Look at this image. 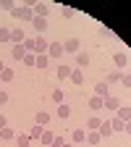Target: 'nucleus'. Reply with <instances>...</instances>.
Here are the masks:
<instances>
[{
    "label": "nucleus",
    "mask_w": 131,
    "mask_h": 147,
    "mask_svg": "<svg viewBox=\"0 0 131 147\" xmlns=\"http://www.w3.org/2000/svg\"><path fill=\"white\" fill-rule=\"evenodd\" d=\"M11 16H13V18H18V21H24V24H32V21H34V11H32V5H29V3L16 5V11H13Z\"/></svg>",
    "instance_id": "nucleus-1"
},
{
    "label": "nucleus",
    "mask_w": 131,
    "mask_h": 147,
    "mask_svg": "<svg viewBox=\"0 0 131 147\" xmlns=\"http://www.w3.org/2000/svg\"><path fill=\"white\" fill-rule=\"evenodd\" d=\"M47 47H50L47 37H45V34H37V37H34V55H42V53H47Z\"/></svg>",
    "instance_id": "nucleus-2"
},
{
    "label": "nucleus",
    "mask_w": 131,
    "mask_h": 147,
    "mask_svg": "<svg viewBox=\"0 0 131 147\" xmlns=\"http://www.w3.org/2000/svg\"><path fill=\"white\" fill-rule=\"evenodd\" d=\"M47 58H50V61L63 58V42H50V47H47Z\"/></svg>",
    "instance_id": "nucleus-3"
},
{
    "label": "nucleus",
    "mask_w": 131,
    "mask_h": 147,
    "mask_svg": "<svg viewBox=\"0 0 131 147\" xmlns=\"http://www.w3.org/2000/svg\"><path fill=\"white\" fill-rule=\"evenodd\" d=\"M24 40H26V32H24L21 26L11 29V45H24Z\"/></svg>",
    "instance_id": "nucleus-4"
},
{
    "label": "nucleus",
    "mask_w": 131,
    "mask_h": 147,
    "mask_svg": "<svg viewBox=\"0 0 131 147\" xmlns=\"http://www.w3.org/2000/svg\"><path fill=\"white\" fill-rule=\"evenodd\" d=\"M102 108H105V110H118V108H121V100H118L116 95H107V97L102 100Z\"/></svg>",
    "instance_id": "nucleus-5"
},
{
    "label": "nucleus",
    "mask_w": 131,
    "mask_h": 147,
    "mask_svg": "<svg viewBox=\"0 0 131 147\" xmlns=\"http://www.w3.org/2000/svg\"><path fill=\"white\" fill-rule=\"evenodd\" d=\"M32 11H34V16L47 18V13H50V5H47V3H32Z\"/></svg>",
    "instance_id": "nucleus-6"
},
{
    "label": "nucleus",
    "mask_w": 131,
    "mask_h": 147,
    "mask_svg": "<svg viewBox=\"0 0 131 147\" xmlns=\"http://www.w3.org/2000/svg\"><path fill=\"white\" fill-rule=\"evenodd\" d=\"M97 134H100L102 139H107V137H113V126H110V118H105V121L100 123V129H97Z\"/></svg>",
    "instance_id": "nucleus-7"
},
{
    "label": "nucleus",
    "mask_w": 131,
    "mask_h": 147,
    "mask_svg": "<svg viewBox=\"0 0 131 147\" xmlns=\"http://www.w3.org/2000/svg\"><path fill=\"white\" fill-rule=\"evenodd\" d=\"M79 45H81V42L76 40V37H71V40L63 42V53H73V55H76V53H79Z\"/></svg>",
    "instance_id": "nucleus-8"
},
{
    "label": "nucleus",
    "mask_w": 131,
    "mask_h": 147,
    "mask_svg": "<svg viewBox=\"0 0 131 147\" xmlns=\"http://www.w3.org/2000/svg\"><path fill=\"white\" fill-rule=\"evenodd\" d=\"M71 71H73V66H66V63H58V79L60 82H66V79H71Z\"/></svg>",
    "instance_id": "nucleus-9"
},
{
    "label": "nucleus",
    "mask_w": 131,
    "mask_h": 147,
    "mask_svg": "<svg viewBox=\"0 0 131 147\" xmlns=\"http://www.w3.org/2000/svg\"><path fill=\"white\" fill-rule=\"evenodd\" d=\"M32 26H34V32H37V34H45V32H47V18H40V16H34Z\"/></svg>",
    "instance_id": "nucleus-10"
},
{
    "label": "nucleus",
    "mask_w": 131,
    "mask_h": 147,
    "mask_svg": "<svg viewBox=\"0 0 131 147\" xmlns=\"http://www.w3.org/2000/svg\"><path fill=\"white\" fill-rule=\"evenodd\" d=\"M34 123H37V126H47V123H50V113H47V110H37Z\"/></svg>",
    "instance_id": "nucleus-11"
},
{
    "label": "nucleus",
    "mask_w": 131,
    "mask_h": 147,
    "mask_svg": "<svg viewBox=\"0 0 131 147\" xmlns=\"http://www.w3.org/2000/svg\"><path fill=\"white\" fill-rule=\"evenodd\" d=\"M107 95H110V87H107L105 82H100V84H95V97H102V100H105Z\"/></svg>",
    "instance_id": "nucleus-12"
},
{
    "label": "nucleus",
    "mask_w": 131,
    "mask_h": 147,
    "mask_svg": "<svg viewBox=\"0 0 131 147\" xmlns=\"http://www.w3.org/2000/svg\"><path fill=\"white\" fill-rule=\"evenodd\" d=\"M71 142H87V129H73L71 131Z\"/></svg>",
    "instance_id": "nucleus-13"
},
{
    "label": "nucleus",
    "mask_w": 131,
    "mask_h": 147,
    "mask_svg": "<svg viewBox=\"0 0 131 147\" xmlns=\"http://www.w3.org/2000/svg\"><path fill=\"white\" fill-rule=\"evenodd\" d=\"M55 116H58L60 121H66V118L71 116V108H68L66 102H60V105H58V110H55Z\"/></svg>",
    "instance_id": "nucleus-14"
},
{
    "label": "nucleus",
    "mask_w": 131,
    "mask_h": 147,
    "mask_svg": "<svg viewBox=\"0 0 131 147\" xmlns=\"http://www.w3.org/2000/svg\"><path fill=\"white\" fill-rule=\"evenodd\" d=\"M113 63H116L118 68H126V66H128V58H126V53H116V55H113Z\"/></svg>",
    "instance_id": "nucleus-15"
},
{
    "label": "nucleus",
    "mask_w": 131,
    "mask_h": 147,
    "mask_svg": "<svg viewBox=\"0 0 131 147\" xmlns=\"http://www.w3.org/2000/svg\"><path fill=\"white\" fill-rule=\"evenodd\" d=\"M71 82H73V84H84V71L73 66V71H71Z\"/></svg>",
    "instance_id": "nucleus-16"
},
{
    "label": "nucleus",
    "mask_w": 131,
    "mask_h": 147,
    "mask_svg": "<svg viewBox=\"0 0 131 147\" xmlns=\"http://www.w3.org/2000/svg\"><path fill=\"white\" fill-rule=\"evenodd\" d=\"M121 76H123L121 71H110L107 76H105V84H107V87H110V84H118V82H121Z\"/></svg>",
    "instance_id": "nucleus-17"
},
{
    "label": "nucleus",
    "mask_w": 131,
    "mask_h": 147,
    "mask_svg": "<svg viewBox=\"0 0 131 147\" xmlns=\"http://www.w3.org/2000/svg\"><path fill=\"white\" fill-rule=\"evenodd\" d=\"M11 55H13V58H16V61H24V55H26V50H24V45H13V47H11Z\"/></svg>",
    "instance_id": "nucleus-18"
},
{
    "label": "nucleus",
    "mask_w": 131,
    "mask_h": 147,
    "mask_svg": "<svg viewBox=\"0 0 131 147\" xmlns=\"http://www.w3.org/2000/svg\"><path fill=\"white\" fill-rule=\"evenodd\" d=\"M100 123H102V118H100V116H92V118L87 121V131H97Z\"/></svg>",
    "instance_id": "nucleus-19"
},
{
    "label": "nucleus",
    "mask_w": 131,
    "mask_h": 147,
    "mask_svg": "<svg viewBox=\"0 0 131 147\" xmlns=\"http://www.w3.org/2000/svg\"><path fill=\"white\" fill-rule=\"evenodd\" d=\"M84 66H89V55L87 53H76V68L84 71Z\"/></svg>",
    "instance_id": "nucleus-20"
},
{
    "label": "nucleus",
    "mask_w": 131,
    "mask_h": 147,
    "mask_svg": "<svg viewBox=\"0 0 131 147\" xmlns=\"http://www.w3.org/2000/svg\"><path fill=\"white\" fill-rule=\"evenodd\" d=\"M42 131H45V126H37V123H34V126L29 129V139H32V142H34V139H40Z\"/></svg>",
    "instance_id": "nucleus-21"
},
{
    "label": "nucleus",
    "mask_w": 131,
    "mask_h": 147,
    "mask_svg": "<svg viewBox=\"0 0 131 147\" xmlns=\"http://www.w3.org/2000/svg\"><path fill=\"white\" fill-rule=\"evenodd\" d=\"M110 126H113V134H116V131H123V129H126V123H123L118 116H113V118H110Z\"/></svg>",
    "instance_id": "nucleus-22"
},
{
    "label": "nucleus",
    "mask_w": 131,
    "mask_h": 147,
    "mask_svg": "<svg viewBox=\"0 0 131 147\" xmlns=\"http://www.w3.org/2000/svg\"><path fill=\"white\" fill-rule=\"evenodd\" d=\"M116 116H118L123 123H126V121H131V108H118V110H116Z\"/></svg>",
    "instance_id": "nucleus-23"
},
{
    "label": "nucleus",
    "mask_w": 131,
    "mask_h": 147,
    "mask_svg": "<svg viewBox=\"0 0 131 147\" xmlns=\"http://www.w3.org/2000/svg\"><path fill=\"white\" fill-rule=\"evenodd\" d=\"M47 63H50V58H47V53H42V55H37V61H34V66H37V68H47Z\"/></svg>",
    "instance_id": "nucleus-24"
},
{
    "label": "nucleus",
    "mask_w": 131,
    "mask_h": 147,
    "mask_svg": "<svg viewBox=\"0 0 131 147\" xmlns=\"http://www.w3.org/2000/svg\"><path fill=\"white\" fill-rule=\"evenodd\" d=\"M0 139H5V142H11V139H16V131H13V129H0Z\"/></svg>",
    "instance_id": "nucleus-25"
},
{
    "label": "nucleus",
    "mask_w": 131,
    "mask_h": 147,
    "mask_svg": "<svg viewBox=\"0 0 131 147\" xmlns=\"http://www.w3.org/2000/svg\"><path fill=\"white\" fill-rule=\"evenodd\" d=\"M13 76H16L13 68H8V66H5V68H3V74H0V82H3V84H5V82H13Z\"/></svg>",
    "instance_id": "nucleus-26"
},
{
    "label": "nucleus",
    "mask_w": 131,
    "mask_h": 147,
    "mask_svg": "<svg viewBox=\"0 0 131 147\" xmlns=\"http://www.w3.org/2000/svg\"><path fill=\"white\" fill-rule=\"evenodd\" d=\"M89 108L95 110V113H97V110H102V97H95V95H92V97H89Z\"/></svg>",
    "instance_id": "nucleus-27"
},
{
    "label": "nucleus",
    "mask_w": 131,
    "mask_h": 147,
    "mask_svg": "<svg viewBox=\"0 0 131 147\" xmlns=\"http://www.w3.org/2000/svg\"><path fill=\"white\" fill-rule=\"evenodd\" d=\"M100 142H102V137L97 131H87V144H100Z\"/></svg>",
    "instance_id": "nucleus-28"
},
{
    "label": "nucleus",
    "mask_w": 131,
    "mask_h": 147,
    "mask_svg": "<svg viewBox=\"0 0 131 147\" xmlns=\"http://www.w3.org/2000/svg\"><path fill=\"white\" fill-rule=\"evenodd\" d=\"M16 144H18V147H29V144H32L29 134H16Z\"/></svg>",
    "instance_id": "nucleus-29"
},
{
    "label": "nucleus",
    "mask_w": 131,
    "mask_h": 147,
    "mask_svg": "<svg viewBox=\"0 0 131 147\" xmlns=\"http://www.w3.org/2000/svg\"><path fill=\"white\" fill-rule=\"evenodd\" d=\"M8 42H11V29L0 26V45H8Z\"/></svg>",
    "instance_id": "nucleus-30"
},
{
    "label": "nucleus",
    "mask_w": 131,
    "mask_h": 147,
    "mask_svg": "<svg viewBox=\"0 0 131 147\" xmlns=\"http://www.w3.org/2000/svg\"><path fill=\"white\" fill-rule=\"evenodd\" d=\"M0 11L13 13V11H16V3H13V0H3V3H0Z\"/></svg>",
    "instance_id": "nucleus-31"
},
{
    "label": "nucleus",
    "mask_w": 131,
    "mask_h": 147,
    "mask_svg": "<svg viewBox=\"0 0 131 147\" xmlns=\"http://www.w3.org/2000/svg\"><path fill=\"white\" fill-rule=\"evenodd\" d=\"M52 139H55V134H52V131H47V129H45L42 137H40V142H42V144H52Z\"/></svg>",
    "instance_id": "nucleus-32"
},
{
    "label": "nucleus",
    "mask_w": 131,
    "mask_h": 147,
    "mask_svg": "<svg viewBox=\"0 0 131 147\" xmlns=\"http://www.w3.org/2000/svg\"><path fill=\"white\" fill-rule=\"evenodd\" d=\"M50 97H52V102H58V105H60V102H63V89H52V95H50Z\"/></svg>",
    "instance_id": "nucleus-33"
},
{
    "label": "nucleus",
    "mask_w": 131,
    "mask_h": 147,
    "mask_svg": "<svg viewBox=\"0 0 131 147\" xmlns=\"http://www.w3.org/2000/svg\"><path fill=\"white\" fill-rule=\"evenodd\" d=\"M73 13H76V11H73L71 5H63V8H60V16H63V18H71Z\"/></svg>",
    "instance_id": "nucleus-34"
},
{
    "label": "nucleus",
    "mask_w": 131,
    "mask_h": 147,
    "mask_svg": "<svg viewBox=\"0 0 131 147\" xmlns=\"http://www.w3.org/2000/svg\"><path fill=\"white\" fill-rule=\"evenodd\" d=\"M34 61H37L34 53H26V55H24V63H26V66H34Z\"/></svg>",
    "instance_id": "nucleus-35"
},
{
    "label": "nucleus",
    "mask_w": 131,
    "mask_h": 147,
    "mask_svg": "<svg viewBox=\"0 0 131 147\" xmlns=\"http://www.w3.org/2000/svg\"><path fill=\"white\" fill-rule=\"evenodd\" d=\"M121 84L123 87H131V74H123V76H121Z\"/></svg>",
    "instance_id": "nucleus-36"
},
{
    "label": "nucleus",
    "mask_w": 131,
    "mask_h": 147,
    "mask_svg": "<svg viewBox=\"0 0 131 147\" xmlns=\"http://www.w3.org/2000/svg\"><path fill=\"white\" fill-rule=\"evenodd\" d=\"M63 142H66V139H63V137H55V139H52V144H50V147H63Z\"/></svg>",
    "instance_id": "nucleus-37"
},
{
    "label": "nucleus",
    "mask_w": 131,
    "mask_h": 147,
    "mask_svg": "<svg viewBox=\"0 0 131 147\" xmlns=\"http://www.w3.org/2000/svg\"><path fill=\"white\" fill-rule=\"evenodd\" d=\"M100 37H113V32H110L107 26H100Z\"/></svg>",
    "instance_id": "nucleus-38"
},
{
    "label": "nucleus",
    "mask_w": 131,
    "mask_h": 147,
    "mask_svg": "<svg viewBox=\"0 0 131 147\" xmlns=\"http://www.w3.org/2000/svg\"><path fill=\"white\" fill-rule=\"evenodd\" d=\"M5 102H8V92L0 89V105H5Z\"/></svg>",
    "instance_id": "nucleus-39"
},
{
    "label": "nucleus",
    "mask_w": 131,
    "mask_h": 147,
    "mask_svg": "<svg viewBox=\"0 0 131 147\" xmlns=\"http://www.w3.org/2000/svg\"><path fill=\"white\" fill-rule=\"evenodd\" d=\"M5 126H8V118H5L3 113H0V129H5Z\"/></svg>",
    "instance_id": "nucleus-40"
},
{
    "label": "nucleus",
    "mask_w": 131,
    "mask_h": 147,
    "mask_svg": "<svg viewBox=\"0 0 131 147\" xmlns=\"http://www.w3.org/2000/svg\"><path fill=\"white\" fill-rule=\"evenodd\" d=\"M123 134H128V137H131V121H126V129H123Z\"/></svg>",
    "instance_id": "nucleus-41"
},
{
    "label": "nucleus",
    "mask_w": 131,
    "mask_h": 147,
    "mask_svg": "<svg viewBox=\"0 0 131 147\" xmlns=\"http://www.w3.org/2000/svg\"><path fill=\"white\" fill-rule=\"evenodd\" d=\"M3 68H5V63H3V58H0V74H3Z\"/></svg>",
    "instance_id": "nucleus-42"
},
{
    "label": "nucleus",
    "mask_w": 131,
    "mask_h": 147,
    "mask_svg": "<svg viewBox=\"0 0 131 147\" xmlns=\"http://www.w3.org/2000/svg\"><path fill=\"white\" fill-rule=\"evenodd\" d=\"M63 147H73V144H71V142H63Z\"/></svg>",
    "instance_id": "nucleus-43"
},
{
    "label": "nucleus",
    "mask_w": 131,
    "mask_h": 147,
    "mask_svg": "<svg viewBox=\"0 0 131 147\" xmlns=\"http://www.w3.org/2000/svg\"><path fill=\"white\" fill-rule=\"evenodd\" d=\"M0 84H3V82H0Z\"/></svg>",
    "instance_id": "nucleus-44"
}]
</instances>
